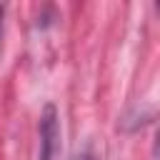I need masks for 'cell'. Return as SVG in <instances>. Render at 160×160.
Here are the masks:
<instances>
[{
	"label": "cell",
	"instance_id": "3957f363",
	"mask_svg": "<svg viewBox=\"0 0 160 160\" xmlns=\"http://www.w3.org/2000/svg\"><path fill=\"white\" fill-rule=\"evenodd\" d=\"M75 160H92V158H90V155H78Z\"/></svg>",
	"mask_w": 160,
	"mask_h": 160
},
{
	"label": "cell",
	"instance_id": "7a4b0ae2",
	"mask_svg": "<svg viewBox=\"0 0 160 160\" xmlns=\"http://www.w3.org/2000/svg\"><path fill=\"white\" fill-rule=\"evenodd\" d=\"M2 15H5V8L0 5V35H2Z\"/></svg>",
	"mask_w": 160,
	"mask_h": 160
},
{
	"label": "cell",
	"instance_id": "6da1fadb",
	"mask_svg": "<svg viewBox=\"0 0 160 160\" xmlns=\"http://www.w3.org/2000/svg\"><path fill=\"white\" fill-rule=\"evenodd\" d=\"M38 132H40L38 160H55V155L60 150V115H58L52 102H48L42 108L40 122H38Z\"/></svg>",
	"mask_w": 160,
	"mask_h": 160
}]
</instances>
